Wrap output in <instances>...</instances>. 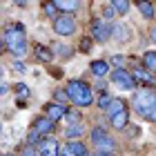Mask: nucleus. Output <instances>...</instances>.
I'll list each match as a JSON object with an SVG mask.
<instances>
[{
    "label": "nucleus",
    "instance_id": "1",
    "mask_svg": "<svg viewBox=\"0 0 156 156\" xmlns=\"http://www.w3.org/2000/svg\"><path fill=\"white\" fill-rule=\"evenodd\" d=\"M65 91L69 94V101H72L76 107H87V105H91V101H94L91 87L87 83H83V80H69Z\"/></svg>",
    "mask_w": 156,
    "mask_h": 156
},
{
    "label": "nucleus",
    "instance_id": "2",
    "mask_svg": "<svg viewBox=\"0 0 156 156\" xmlns=\"http://www.w3.org/2000/svg\"><path fill=\"white\" fill-rule=\"evenodd\" d=\"M132 105H134V109L138 112L140 116H150V112L154 109V105H156V91L152 89H138L136 94H134L132 98Z\"/></svg>",
    "mask_w": 156,
    "mask_h": 156
},
{
    "label": "nucleus",
    "instance_id": "3",
    "mask_svg": "<svg viewBox=\"0 0 156 156\" xmlns=\"http://www.w3.org/2000/svg\"><path fill=\"white\" fill-rule=\"evenodd\" d=\"M2 42L7 45V49H16V47H20V45H25V29L20 25H16V27H9V29H5V34H2Z\"/></svg>",
    "mask_w": 156,
    "mask_h": 156
},
{
    "label": "nucleus",
    "instance_id": "4",
    "mask_svg": "<svg viewBox=\"0 0 156 156\" xmlns=\"http://www.w3.org/2000/svg\"><path fill=\"white\" fill-rule=\"evenodd\" d=\"M54 31L58 34V36H72L76 31V20L74 16H69V13H60V16H56L54 20Z\"/></svg>",
    "mask_w": 156,
    "mask_h": 156
},
{
    "label": "nucleus",
    "instance_id": "5",
    "mask_svg": "<svg viewBox=\"0 0 156 156\" xmlns=\"http://www.w3.org/2000/svg\"><path fill=\"white\" fill-rule=\"evenodd\" d=\"M91 38H94L96 42H105L112 38V27L107 25V20H94L91 23Z\"/></svg>",
    "mask_w": 156,
    "mask_h": 156
},
{
    "label": "nucleus",
    "instance_id": "6",
    "mask_svg": "<svg viewBox=\"0 0 156 156\" xmlns=\"http://www.w3.org/2000/svg\"><path fill=\"white\" fill-rule=\"evenodd\" d=\"M112 80L116 85H120L123 89H136V78L132 74H127L125 69H114L112 72Z\"/></svg>",
    "mask_w": 156,
    "mask_h": 156
},
{
    "label": "nucleus",
    "instance_id": "7",
    "mask_svg": "<svg viewBox=\"0 0 156 156\" xmlns=\"http://www.w3.org/2000/svg\"><path fill=\"white\" fill-rule=\"evenodd\" d=\"M38 154H40V156H60L58 140H56V138H45V140L38 145Z\"/></svg>",
    "mask_w": 156,
    "mask_h": 156
},
{
    "label": "nucleus",
    "instance_id": "8",
    "mask_svg": "<svg viewBox=\"0 0 156 156\" xmlns=\"http://www.w3.org/2000/svg\"><path fill=\"white\" fill-rule=\"evenodd\" d=\"M62 116H67L65 105H60V103H51V105H47V118H51L54 123H56V120H60Z\"/></svg>",
    "mask_w": 156,
    "mask_h": 156
},
{
    "label": "nucleus",
    "instance_id": "9",
    "mask_svg": "<svg viewBox=\"0 0 156 156\" xmlns=\"http://www.w3.org/2000/svg\"><path fill=\"white\" fill-rule=\"evenodd\" d=\"M34 129H36L38 134H51V129H54V120L51 118H47V116H40V118H36V123H34Z\"/></svg>",
    "mask_w": 156,
    "mask_h": 156
},
{
    "label": "nucleus",
    "instance_id": "10",
    "mask_svg": "<svg viewBox=\"0 0 156 156\" xmlns=\"http://www.w3.org/2000/svg\"><path fill=\"white\" fill-rule=\"evenodd\" d=\"M89 69H91V74H94L96 78H103L105 74L109 72V62H105V60H94L89 65Z\"/></svg>",
    "mask_w": 156,
    "mask_h": 156
},
{
    "label": "nucleus",
    "instance_id": "11",
    "mask_svg": "<svg viewBox=\"0 0 156 156\" xmlns=\"http://www.w3.org/2000/svg\"><path fill=\"white\" fill-rule=\"evenodd\" d=\"M67 154H72V156H87L89 152L85 150V145L80 143V140H72V143H67Z\"/></svg>",
    "mask_w": 156,
    "mask_h": 156
},
{
    "label": "nucleus",
    "instance_id": "12",
    "mask_svg": "<svg viewBox=\"0 0 156 156\" xmlns=\"http://www.w3.org/2000/svg\"><path fill=\"white\" fill-rule=\"evenodd\" d=\"M143 67H145V72L156 74V51H147L143 56Z\"/></svg>",
    "mask_w": 156,
    "mask_h": 156
},
{
    "label": "nucleus",
    "instance_id": "13",
    "mask_svg": "<svg viewBox=\"0 0 156 156\" xmlns=\"http://www.w3.org/2000/svg\"><path fill=\"white\" fill-rule=\"evenodd\" d=\"M127 120H129V114H127V109H123L120 114L112 118V127L114 129H123V127H127Z\"/></svg>",
    "mask_w": 156,
    "mask_h": 156
},
{
    "label": "nucleus",
    "instance_id": "14",
    "mask_svg": "<svg viewBox=\"0 0 156 156\" xmlns=\"http://www.w3.org/2000/svg\"><path fill=\"white\" fill-rule=\"evenodd\" d=\"M112 38L127 40V38H129V29H127L125 25H114V27H112Z\"/></svg>",
    "mask_w": 156,
    "mask_h": 156
},
{
    "label": "nucleus",
    "instance_id": "15",
    "mask_svg": "<svg viewBox=\"0 0 156 156\" xmlns=\"http://www.w3.org/2000/svg\"><path fill=\"white\" fill-rule=\"evenodd\" d=\"M123 109H125V103L120 101V98H112V103H109V107H107V114H109V118H114Z\"/></svg>",
    "mask_w": 156,
    "mask_h": 156
},
{
    "label": "nucleus",
    "instance_id": "16",
    "mask_svg": "<svg viewBox=\"0 0 156 156\" xmlns=\"http://www.w3.org/2000/svg\"><path fill=\"white\" fill-rule=\"evenodd\" d=\"M138 11L143 13V18H147V20L156 16V9H154L152 2H138Z\"/></svg>",
    "mask_w": 156,
    "mask_h": 156
},
{
    "label": "nucleus",
    "instance_id": "17",
    "mask_svg": "<svg viewBox=\"0 0 156 156\" xmlns=\"http://www.w3.org/2000/svg\"><path fill=\"white\" fill-rule=\"evenodd\" d=\"M54 5H56V9H62L65 13H72L76 7H78V2H74V0H54Z\"/></svg>",
    "mask_w": 156,
    "mask_h": 156
},
{
    "label": "nucleus",
    "instance_id": "18",
    "mask_svg": "<svg viewBox=\"0 0 156 156\" xmlns=\"http://www.w3.org/2000/svg\"><path fill=\"white\" fill-rule=\"evenodd\" d=\"M36 58L42 60V62H49L54 58V54H51V49H47V47H36Z\"/></svg>",
    "mask_w": 156,
    "mask_h": 156
},
{
    "label": "nucleus",
    "instance_id": "19",
    "mask_svg": "<svg viewBox=\"0 0 156 156\" xmlns=\"http://www.w3.org/2000/svg\"><path fill=\"white\" fill-rule=\"evenodd\" d=\"M134 78H136V80H140V83H154V76L150 74V72H145V69H136V72H134Z\"/></svg>",
    "mask_w": 156,
    "mask_h": 156
},
{
    "label": "nucleus",
    "instance_id": "20",
    "mask_svg": "<svg viewBox=\"0 0 156 156\" xmlns=\"http://www.w3.org/2000/svg\"><path fill=\"white\" fill-rule=\"evenodd\" d=\"M105 138H107V132H105L103 127H94V129H91V140H94L96 145H98V143H103Z\"/></svg>",
    "mask_w": 156,
    "mask_h": 156
},
{
    "label": "nucleus",
    "instance_id": "21",
    "mask_svg": "<svg viewBox=\"0 0 156 156\" xmlns=\"http://www.w3.org/2000/svg\"><path fill=\"white\" fill-rule=\"evenodd\" d=\"M114 9H116V13L118 16H125L127 11H129V2H127V0H114Z\"/></svg>",
    "mask_w": 156,
    "mask_h": 156
},
{
    "label": "nucleus",
    "instance_id": "22",
    "mask_svg": "<svg viewBox=\"0 0 156 156\" xmlns=\"http://www.w3.org/2000/svg\"><path fill=\"white\" fill-rule=\"evenodd\" d=\"M96 147H98V152H109V154H114V138L107 136L103 143H98Z\"/></svg>",
    "mask_w": 156,
    "mask_h": 156
},
{
    "label": "nucleus",
    "instance_id": "23",
    "mask_svg": "<svg viewBox=\"0 0 156 156\" xmlns=\"http://www.w3.org/2000/svg\"><path fill=\"white\" fill-rule=\"evenodd\" d=\"M83 132H85V127H83V125H69L65 134H67V138H74V136H80Z\"/></svg>",
    "mask_w": 156,
    "mask_h": 156
},
{
    "label": "nucleus",
    "instance_id": "24",
    "mask_svg": "<svg viewBox=\"0 0 156 156\" xmlns=\"http://www.w3.org/2000/svg\"><path fill=\"white\" fill-rule=\"evenodd\" d=\"M114 16H118V13H116V9H114V5H105L103 7V20H112V18H114Z\"/></svg>",
    "mask_w": 156,
    "mask_h": 156
},
{
    "label": "nucleus",
    "instance_id": "25",
    "mask_svg": "<svg viewBox=\"0 0 156 156\" xmlns=\"http://www.w3.org/2000/svg\"><path fill=\"white\" fill-rule=\"evenodd\" d=\"M27 143H29L31 147H34V145H36V143L40 145V143H42V140H40V134H38L36 129H31V132H29V136H27Z\"/></svg>",
    "mask_w": 156,
    "mask_h": 156
},
{
    "label": "nucleus",
    "instance_id": "26",
    "mask_svg": "<svg viewBox=\"0 0 156 156\" xmlns=\"http://www.w3.org/2000/svg\"><path fill=\"white\" fill-rule=\"evenodd\" d=\"M25 54H27V42H25V45H20V47H16V49H11V56H13V58H23Z\"/></svg>",
    "mask_w": 156,
    "mask_h": 156
},
{
    "label": "nucleus",
    "instance_id": "27",
    "mask_svg": "<svg viewBox=\"0 0 156 156\" xmlns=\"http://www.w3.org/2000/svg\"><path fill=\"white\" fill-rule=\"evenodd\" d=\"M109 103H112V98H109L107 94H103L101 98H98V107H101V109H107V107H109Z\"/></svg>",
    "mask_w": 156,
    "mask_h": 156
},
{
    "label": "nucleus",
    "instance_id": "28",
    "mask_svg": "<svg viewBox=\"0 0 156 156\" xmlns=\"http://www.w3.org/2000/svg\"><path fill=\"white\" fill-rule=\"evenodd\" d=\"M54 49H58V56H62V58H67L72 54V49H67L65 45H54Z\"/></svg>",
    "mask_w": 156,
    "mask_h": 156
},
{
    "label": "nucleus",
    "instance_id": "29",
    "mask_svg": "<svg viewBox=\"0 0 156 156\" xmlns=\"http://www.w3.org/2000/svg\"><path fill=\"white\" fill-rule=\"evenodd\" d=\"M20 156H40V154H38L36 150H34V147H31V145H27V147H25V150H23V154H20Z\"/></svg>",
    "mask_w": 156,
    "mask_h": 156
},
{
    "label": "nucleus",
    "instance_id": "30",
    "mask_svg": "<svg viewBox=\"0 0 156 156\" xmlns=\"http://www.w3.org/2000/svg\"><path fill=\"white\" fill-rule=\"evenodd\" d=\"M16 91H18L20 96H27V94H29V89H27V85H23V83H18V85H16Z\"/></svg>",
    "mask_w": 156,
    "mask_h": 156
},
{
    "label": "nucleus",
    "instance_id": "31",
    "mask_svg": "<svg viewBox=\"0 0 156 156\" xmlns=\"http://www.w3.org/2000/svg\"><path fill=\"white\" fill-rule=\"evenodd\" d=\"M45 13H47V16H54V13H56V5L54 2H47L45 5Z\"/></svg>",
    "mask_w": 156,
    "mask_h": 156
},
{
    "label": "nucleus",
    "instance_id": "32",
    "mask_svg": "<svg viewBox=\"0 0 156 156\" xmlns=\"http://www.w3.org/2000/svg\"><path fill=\"white\" fill-rule=\"evenodd\" d=\"M112 62H114V65H116L118 69H123V62H125V58H123V56H114V58H112Z\"/></svg>",
    "mask_w": 156,
    "mask_h": 156
},
{
    "label": "nucleus",
    "instance_id": "33",
    "mask_svg": "<svg viewBox=\"0 0 156 156\" xmlns=\"http://www.w3.org/2000/svg\"><path fill=\"white\" fill-rule=\"evenodd\" d=\"M89 47H91V40L83 38V42H80V49H83V51H89Z\"/></svg>",
    "mask_w": 156,
    "mask_h": 156
},
{
    "label": "nucleus",
    "instance_id": "34",
    "mask_svg": "<svg viewBox=\"0 0 156 156\" xmlns=\"http://www.w3.org/2000/svg\"><path fill=\"white\" fill-rule=\"evenodd\" d=\"M13 69H16V72H20V74H25V72H27L23 62H13Z\"/></svg>",
    "mask_w": 156,
    "mask_h": 156
},
{
    "label": "nucleus",
    "instance_id": "35",
    "mask_svg": "<svg viewBox=\"0 0 156 156\" xmlns=\"http://www.w3.org/2000/svg\"><path fill=\"white\" fill-rule=\"evenodd\" d=\"M56 98H58V101H65V98H69V94H67V91H56Z\"/></svg>",
    "mask_w": 156,
    "mask_h": 156
},
{
    "label": "nucleus",
    "instance_id": "36",
    "mask_svg": "<svg viewBox=\"0 0 156 156\" xmlns=\"http://www.w3.org/2000/svg\"><path fill=\"white\" fill-rule=\"evenodd\" d=\"M147 118H150V120H154V123H156V105H154V109L150 112V116H147Z\"/></svg>",
    "mask_w": 156,
    "mask_h": 156
},
{
    "label": "nucleus",
    "instance_id": "37",
    "mask_svg": "<svg viewBox=\"0 0 156 156\" xmlns=\"http://www.w3.org/2000/svg\"><path fill=\"white\" fill-rule=\"evenodd\" d=\"M96 156H114V154H109V152H98Z\"/></svg>",
    "mask_w": 156,
    "mask_h": 156
},
{
    "label": "nucleus",
    "instance_id": "38",
    "mask_svg": "<svg viewBox=\"0 0 156 156\" xmlns=\"http://www.w3.org/2000/svg\"><path fill=\"white\" fill-rule=\"evenodd\" d=\"M152 40L156 42V27H154V29H152Z\"/></svg>",
    "mask_w": 156,
    "mask_h": 156
},
{
    "label": "nucleus",
    "instance_id": "39",
    "mask_svg": "<svg viewBox=\"0 0 156 156\" xmlns=\"http://www.w3.org/2000/svg\"><path fill=\"white\" fill-rule=\"evenodd\" d=\"M62 156H72V154H62Z\"/></svg>",
    "mask_w": 156,
    "mask_h": 156
},
{
    "label": "nucleus",
    "instance_id": "40",
    "mask_svg": "<svg viewBox=\"0 0 156 156\" xmlns=\"http://www.w3.org/2000/svg\"><path fill=\"white\" fill-rule=\"evenodd\" d=\"M5 156H13V154H5Z\"/></svg>",
    "mask_w": 156,
    "mask_h": 156
}]
</instances>
